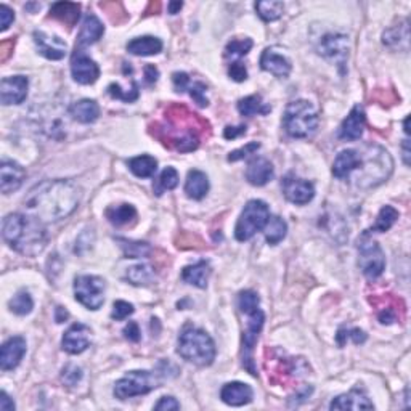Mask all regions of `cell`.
Returning a JSON list of instances; mask_svg holds the SVG:
<instances>
[{
  "instance_id": "6da1fadb",
  "label": "cell",
  "mask_w": 411,
  "mask_h": 411,
  "mask_svg": "<svg viewBox=\"0 0 411 411\" xmlns=\"http://www.w3.org/2000/svg\"><path fill=\"white\" fill-rule=\"evenodd\" d=\"M81 191L68 180H44L32 186L25 198L26 214L42 223L60 222L76 211Z\"/></svg>"
},
{
  "instance_id": "7a4b0ae2",
  "label": "cell",
  "mask_w": 411,
  "mask_h": 411,
  "mask_svg": "<svg viewBox=\"0 0 411 411\" xmlns=\"http://www.w3.org/2000/svg\"><path fill=\"white\" fill-rule=\"evenodd\" d=\"M154 127L156 129L153 135L167 148L179 153H190L199 147L204 130H209V124L198 114L191 113L186 106L171 105L166 110L164 121Z\"/></svg>"
},
{
  "instance_id": "3957f363",
  "label": "cell",
  "mask_w": 411,
  "mask_h": 411,
  "mask_svg": "<svg viewBox=\"0 0 411 411\" xmlns=\"http://www.w3.org/2000/svg\"><path fill=\"white\" fill-rule=\"evenodd\" d=\"M2 236L13 251L26 257L40 254L49 241L44 223L29 214H8L2 222Z\"/></svg>"
},
{
  "instance_id": "277c9868",
  "label": "cell",
  "mask_w": 411,
  "mask_h": 411,
  "mask_svg": "<svg viewBox=\"0 0 411 411\" xmlns=\"http://www.w3.org/2000/svg\"><path fill=\"white\" fill-rule=\"evenodd\" d=\"M358 151V166L349 180L353 182L358 188H375L386 182L394 169V161L390 154L379 145L368 143Z\"/></svg>"
},
{
  "instance_id": "5b68a950",
  "label": "cell",
  "mask_w": 411,
  "mask_h": 411,
  "mask_svg": "<svg viewBox=\"0 0 411 411\" xmlns=\"http://www.w3.org/2000/svg\"><path fill=\"white\" fill-rule=\"evenodd\" d=\"M177 352L196 366H209L216 360L217 349L211 336L196 326L186 325L179 336Z\"/></svg>"
},
{
  "instance_id": "8992f818",
  "label": "cell",
  "mask_w": 411,
  "mask_h": 411,
  "mask_svg": "<svg viewBox=\"0 0 411 411\" xmlns=\"http://www.w3.org/2000/svg\"><path fill=\"white\" fill-rule=\"evenodd\" d=\"M319 113L310 101H291L284 110L283 127L292 138H310L319 129Z\"/></svg>"
},
{
  "instance_id": "52a82bcc",
  "label": "cell",
  "mask_w": 411,
  "mask_h": 411,
  "mask_svg": "<svg viewBox=\"0 0 411 411\" xmlns=\"http://www.w3.org/2000/svg\"><path fill=\"white\" fill-rule=\"evenodd\" d=\"M270 219L269 206L260 199H252L245 206L240 219L235 227V236L238 241H247L256 235L257 232H262Z\"/></svg>"
},
{
  "instance_id": "ba28073f",
  "label": "cell",
  "mask_w": 411,
  "mask_h": 411,
  "mask_svg": "<svg viewBox=\"0 0 411 411\" xmlns=\"http://www.w3.org/2000/svg\"><path fill=\"white\" fill-rule=\"evenodd\" d=\"M160 376L147 370L130 371L114 384V395L119 400L145 395L160 387Z\"/></svg>"
},
{
  "instance_id": "9c48e42d",
  "label": "cell",
  "mask_w": 411,
  "mask_h": 411,
  "mask_svg": "<svg viewBox=\"0 0 411 411\" xmlns=\"http://www.w3.org/2000/svg\"><path fill=\"white\" fill-rule=\"evenodd\" d=\"M358 262L363 275L368 279H376L384 273L386 257L381 246L365 232L358 240Z\"/></svg>"
},
{
  "instance_id": "30bf717a",
  "label": "cell",
  "mask_w": 411,
  "mask_h": 411,
  "mask_svg": "<svg viewBox=\"0 0 411 411\" xmlns=\"http://www.w3.org/2000/svg\"><path fill=\"white\" fill-rule=\"evenodd\" d=\"M74 296L88 310H98L105 302V279L95 275H79L74 279Z\"/></svg>"
},
{
  "instance_id": "8fae6325",
  "label": "cell",
  "mask_w": 411,
  "mask_h": 411,
  "mask_svg": "<svg viewBox=\"0 0 411 411\" xmlns=\"http://www.w3.org/2000/svg\"><path fill=\"white\" fill-rule=\"evenodd\" d=\"M283 195L289 203L303 206L308 204L315 196V186L310 182L296 177L294 174H289L282 182Z\"/></svg>"
},
{
  "instance_id": "7c38bea8",
  "label": "cell",
  "mask_w": 411,
  "mask_h": 411,
  "mask_svg": "<svg viewBox=\"0 0 411 411\" xmlns=\"http://www.w3.org/2000/svg\"><path fill=\"white\" fill-rule=\"evenodd\" d=\"M71 74L76 82L82 86H90L100 77V68L82 50H76L71 57Z\"/></svg>"
},
{
  "instance_id": "4fadbf2b",
  "label": "cell",
  "mask_w": 411,
  "mask_h": 411,
  "mask_svg": "<svg viewBox=\"0 0 411 411\" xmlns=\"http://www.w3.org/2000/svg\"><path fill=\"white\" fill-rule=\"evenodd\" d=\"M308 373V365L303 358H279L275 365L273 371L269 373L272 376V382H289L297 381L301 376Z\"/></svg>"
},
{
  "instance_id": "5bb4252c",
  "label": "cell",
  "mask_w": 411,
  "mask_h": 411,
  "mask_svg": "<svg viewBox=\"0 0 411 411\" xmlns=\"http://www.w3.org/2000/svg\"><path fill=\"white\" fill-rule=\"evenodd\" d=\"M29 81L25 76L3 77L0 82V100L5 106L20 105L26 100Z\"/></svg>"
},
{
  "instance_id": "9a60e30c",
  "label": "cell",
  "mask_w": 411,
  "mask_h": 411,
  "mask_svg": "<svg viewBox=\"0 0 411 411\" xmlns=\"http://www.w3.org/2000/svg\"><path fill=\"white\" fill-rule=\"evenodd\" d=\"M320 55L333 60L338 66H344L345 60L349 57V40L344 34H326L320 42Z\"/></svg>"
},
{
  "instance_id": "2e32d148",
  "label": "cell",
  "mask_w": 411,
  "mask_h": 411,
  "mask_svg": "<svg viewBox=\"0 0 411 411\" xmlns=\"http://www.w3.org/2000/svg\"><path fill=\"white\" fill-rule=\"evenodd\" d=\"M34 44L42 57L47 60H62L66 55V42L57 36H50L44 31H34Z\"/></svg>"
},
{
  "instance_id": "e0dca14e",
  "label": "cell",
  "mask_w": 411,
  "mask_h": 411,
  "mask_svg": "<svg viewBox=\"0 0 411 411\" xmlns=\"http://www.w3.org/2000/svg\"><path fill=\"white\" fill-rule=\"evenodd\" d=\"M90 334H92L90 328L84 323L73 325L63 336V340H62L63 350L71 355L82 353L84 350H87L88 345H90Z\"/></svg>"
},
{
  "instance_id": "ac0fdd59",
  "label": "cell",
  "mask_w": 411,
  "mask_h": 411,
  "mask_svg": "<svg viewBox=\"0 0 411 411\" xmlns=\"http://www.w3.org/2000/svg\"><path fill=\"white\" fill-rule=\"evenodd\" d=\"M26 353V340L21 336H13L0 349V368L3 371L15 370Z\"/></svg>"
},
{
  "instance_id": "d6986e66",
  "label": "cell",
  "mask_w": 411,
  "mask_h": 411,
  "mask_svg": "<svg viewBox=\"0 0 411 411\" xmlns=\"http://www.w3.org/2000/svg\"><path fill=\"white\" fill-rule=\"evenodd\" d=\"M365 110L362 106H353L347 118L342 121L339 127V138L347 140V142H355V140L362 138L363 130H365Z\"/></svg>"
},
{
  "instance_id": "ffe728a7",
  "label": "cell",
  "mask_w": 411,
  "mask_h": 411,
  "mask_svg": "<svg viewBox=\"0 0 411 411\" xmlns=\"http://www.w3.org/2000/svg\"><path fill=\"white\" fill-rule=\"evenodd\" d=\"M26 172L15 161H2L0 164V190L3 195H10L23 185Z\"/></svg>"
},
{
  "instance_id": "44dd1931",
  "label": "cell",
  "mask_w": 411,
  "mask_h": 411,
  "mask_svg": "<svg viewBox=\"0 0 411 411\" xmlns=\"http://www.w3.org/2000/svg\"><path fill=\"white\" fill-rule=\"evenodd\" d=\"M329 410H375L373 401L368 399L366 392L355 387L349 394H342L331 401Z\"/></svg>"
},
{
  "instance_id": "7402d4cb",
  "label": "cell",
  "mask_w": 411,
  "mask_h": 411,
  "mask_svg": "<svg viewBox=\"0 0 411 411\" xmlns=\"http://www.w3.org/2000/svg\"><path fill=\"white\" fill-rule=\"evenodd\" d=\"M105 34V26L103 23L98 20L95 15L87 13L84 16L81 31L77 34V42H76V50H82L84 47H88L95 42L100 40V37Z\"/></svg>"
},
{
  "instance_id": "603a6c76",
  "label": "cell",
  "mask_w": 411,
  "mask_h": 411,
  "mask_svg": "<svg viewBox=\"0 0 411 411\" xmlns=\"http://www.w3.org/2000/svg\"><path fill=\"white\" fill-rule=\"evenodd\" d=\"M260 68L277 77H288L291 74V62L273 49H267L260 57Z\"/></svg>"
},
{
  "instance_id": "cb8c5ba5",
  "label": "cell",
  "mask_w": 411,
  "mask_h": 411,
  "mask_svg": "<svg viewBox=\"0 0 411 411\" xmlns=\"http://www.w3.org/2000/svg\"><path fill=\"white\" fill-rule=\"evenodd\" d=\"M246 180L254 186H264L273 179V166L265 158H254L246 167Z\"/></svg>"
},
{
  "instance_id": "d4e9b609",
  "label": "cell",
  "mask_w": 411,
  "mask_h": 411,
  "mask_svg": "<svg viewBox=\"0 0 411 411\" xmlns=\"http://www.w3.org/2000/svg\"><path fill=\"white\" fill-rule=\"evenodd\" d=\"M223 403L230 406H242L252 401V389L245 382H227L221 390Z\"/></svg>"
},
{
  "instance_id": "484cf974",
  "label": "cell",
  "mask_w": 411,
  "mask_h": 411,
  "mask_svg": "<svg viewBox=\"0 0 411 411\" xmlns=\"http://www.w3.org/2000/svg\"><path fill=\"white\" fill-rule=\"evenodd\" d=\"M358 166L357 149H344L336 156L333 164V175L339 180H349Z\"/></svg>"
},
{
  "instance_id": "4316f807",
  "label": "cell",
  "mask_w": 411,
  "mask_h": 411,
  "mask_svg": "<svg viewBox=\"0 0 411 411\" xmlns=\"http://www.w3.org/2000/svg\"><path fill=\"white\" fill-rule=\"evenodd\" d=\"M69 116L81 124H92L100 116V106L95 100L84 98V100H79L69 106Z\"/></svg>"
},
{
  "instance_id": "83f0119b",
  "label": "cell",
  "mask_w": 411,
  "mask_h": 411,
  "mask_svg": "<svg viewBox=\"0 0 411 411\" xmlns=\"http://www.w3.org/2000/svg\"><path fill=\"white\" fill-rule=\"evenodd\" d=\"M127 50L135 57H151V55H158L162 50V42L153 36L135 37L127 44Z\"/></svg>"
},
{
  "instance_id": "f1b7e54d",
  "label": "cell",
  "mask_w": 411,
  "mask_h": 411,
  "mask_svg": "<svg viewBox=\"0 0 411 411\" xmlns=\"http://www.w3.org/2000/svg\"><path fill=\"white\" fill-rule=\"evenodd\" d=\"M211 265L209 262H206V260H201V262L195 264V265H188V267L184 269V272H182V279H184L185 283L193 284V286L204 289L208 286L209 277H211Z\"/></svg>"
},
{
  "instance_id": "f546056e",
  "label": "cell",
  "mask_w": 411,
  "mask_h": 411,
  "mask_svg": "<svg viewBox=\"0 0 411 411\" xmlns=\"http://www.w3.org/2000/svg\"><path fill=\"white\" fill-rule=\"evenodd\" d=\"M384 299L386 303L375 301V306L377 307V319L382 325H390L400 319V310L405 312V306L400 299H395L392 294H387Z\"/></svg>"
},
{
  "instance_id": "4dcf8cb0",
  "label": "cell",
  "mask_w": 411,
  "mask_h": 411,
  "mask_svg": "<svg viewBox=\"0 0 411 411\" xmlns=\"http://www.w3.org/2000/svg\"><path fill=\"white\" fill-rule=\"evenodd\" d=\"M209 191V179L204 172L190 171L185 182V193L190 199H203Z\"/></svg>"
},
{
  "instance_id": "1f68e13d",
  "label": "cell",
  "mask_w": 411,
  "mask_h": 411,
  "mask_svg": "<svg viewBox=\"0 0 411 411\" xmlns=\"http://www.w3.org/2000/svg\"><path fill=\"white\" fill-rule=\"evenodd\" d=\"M81 16V5L74 2H57L50 7V18L64 23L66 26H74Z\"/></svg>"
},
{
  "instance_id": "d6a6232c",
  "label": "cell",
  "mask_w": 411,
  "mask_h": 411,
  "mask_svg": "<svg viewBox=\"0 0 411 411\" xmlns=\"http://www.w3.org/2000/svg\"><path fill=\"white\" fill-rule=\"evenodd\" d=\"M105 216L108 219V222L113 223L114 227H124L137 219V209H135L132 204L110 206L105 211Z\"/></svg>"
},
{
  "instance_id": "836d02e7",
  "label": "cell",
  "mask_w": 411,
  "mask_h": 411,
  "mask_svg": "<svg viewBox=\"0 0 411 411\" xmlns=\"http://www.w3.org/2000/svg\"><path fill=\"white\" fill-rule=\"evenodd\" d=\"M238 111H240V114L251 118V116L257 114H269L272 108L262 100L260 95H249L238 101Z\"/></svg>"
},
{
  "instance_id": "e575fe53",
  "label": "cell",
  "mask_w": 411,
  "mask_h": 411,
  "mask_svg": "<svg viewBox=\"0 0 411 411\" xmlns=\"http://www.w3.org/2000/svg\"><path fill=\"white\" fill-rule=\"evenodd\" d=\"M129 169L135 177H140V179H148V177H153L158 171V161L154 160L153 156H148V154H143V156H137L132 158L129 161Z\"/></svg>"
},
{
  "instance_id": "d590c367",
  "label": "cell",
  "mask_w": 411,
  "mask_h": 411,
  "mask_svg": "<svg viewBox=\"0 0 411 411\" xmlns=\"http://www.w3.org/2000/svg\"><path fill=\"white\" fill-rule=\"evenodd\" d=\"M286 232H288L286 222L278 216H273V217L270 216L267 225L264 228L265 240H267L269 245H278V242H282L284 240V236H286Z\"/></svg>"
},
{
  "instance_id": "8d00e7d4",
  "label": "cell",
  "mask_w": 411,
  "mask_h": 411,
  "mask_svg": "<svg viewBox=\"0 0 411 411\" xmlns=\"http://www.w3.org/2000/svg\"><path fill=\"white\" fill-rule=\"evenodd\" d=\"M408 39H410V31H408V21H403V25L394 26L390 29H387L382 36V42L390 49H400V42H403V45L408 49Z\"/></svg>"
},
{
  "instance_id": "74e56055",
  "label": "cell",
  "mask_w": 411,
  "mask_h": 411,
  "mask_svg": "<svg viewBox=\"0 0 411 411\" xmlns=\"http://www.w3.org/2000/svg\"><path fill=\"white\" fill-rule=\"evenodd\" d=\"M125 277H127V279L134 284V286H148L156 275H154L153 267H149L147 264H138V265H134V267H130Z\"/></svg>"
},
{
  "instance_id": "f35d334b",
  "label": "cell",
  "mask_w": 411,
  "mask_h": 411,
  "mask_svg": "<svg viewBox=\"0 0 411 411\" xmlns=\"http://www.w3.org/2000/svg\"><path fill=\"white\" fill-rule=\"evenodd\" d=\"M399 217L400 214L395 208H392V206H384V208L379 211V214H377L376 223L368 232L384 233L387 230H390V228L394 227V223L399 221Z\"/></svg>"
},
{
  "instance_id": "ab89813d",
  "label": "cell",
  "mask_w": 411,
  "mask_h": 411,
  "mask_svg": "<svg viewBox=\"0 0 411 411\" xmlns=\"http://www.w3.org/2000/svg\"><path fill=\"white\" fill-rule=\"evenodd\" d=\"M256 12L264 21H267V23L277 21L283 16L284 5H283V2H278V0H270V2L269 0L267 2H257Z\"/></svg>"
},
{
  "instance_id": "60d3db41",
  "label": "cell",
  "mask_w": 411,
  "mask_h": 411,
  "mask_svg": "<svg viewBox=\"0 0 411 411\" xmlns=\"http://www.w3.org/2000/svg\"><path fill=\"white\" fill-rule=\"evenodd\" d=\"M118 242L123 247L124 256L127 259H142V257H148L151 254V246L148 242L142 241H130L124 240V238H118Z\"/></svg>"
},
{
  "instance_id": "b9f144b4",
  "label": "cell",
  "mask_w": 411,
  "mask_h": 411,
  "mask_svg": "<svg viewBox=\"0 0 411 411\" xmlns=\"http://www.w3.org/2000/svg\"><path fill=\"white\" fill-rule=\"evenodd\" d=\"M8 307H10L13 314L23 316L31 314L32 307H34V302H32V297L29 296V292L20 291L10 302H8Z\"/></svg>"
},
{
  "instance_id": "7bdbcfd3",
  "label": "cell",
  "mask_w": 411,
  "mask_h": 411,
  "mask_svg": "<svg viewBox=\"0 0 411 411\" xmlns=\"http://www.w3.org/2000/svg\"><path fill=\"white\" fill-rule=\"evenodd\" d=\"M108 93L113 98H116V100H123L125 103H132L135 100H138V97H140L138 86H137V82H135V81L132 84V87L127 88V90L121 87L119 84H114V82L110 84V86H108Z\"/></svg>"
},
{
  "instance_id": "ee69618b",
  "label": "cell",
  "mask_w": 411,
  "mask_h": 411,
  "mask_svg": "<svg viewBox=\"0 0 411 411\" xmlns=\"http://www.w3.org/2000/svg\"><path fill=\"white\" fill-rule=\"evenodd\" d=\"M252 40L251 39H233L232 42H228L225 47V58H240L245 57V55L249 53V50L252 49Z\"/></svg>"
},
{
  "instance_id": "f6af8a7d",
  "label": "cell",
  "mask_w": 411,
  "mask_h": 411,
  "mask_svg": "<svg viewBox=\"0 0 411 411\" xmlns=\"http://www.w3.org/2000/svg\"><path fill=\"white\" fill-rule=\"evenodd\" d=\"M158 185H160V188L156 190L158 195H161L164 190H174L179 185V172L174 167H166L158 179Z\"/></svg>"
},
{
  "instance_id": "bcb514c9",
  "label": "cell",
  "mask_w": 411,
  "mask_h": 411,
  "mask_svg": "<svg viewBox=\"0 0 411 411\" xmlns=\"http://www.w3.org/2000/svg\"><path fill=\"white\" fill-rule=\"evenodd\" d=\"M260 299L254 291H242L240 292V296H238V307H240V310L242 314H251V312L257 310V308H260Z\"/></svg>"
},
{
  "instance_id": "7dc6e473",
  "label": "cell",
  "mask_w": 411,
  "mask_h": 411,
  "mask_svg": "<svg viewBox=\"0 0 411 411\" xmlns=\"http://www.w3.org/2000/svg\"><path fill=\"white\" fill-rule=\"evenodd\" d=\"M345 339H352L353 344H362V342H365V340H366V334L358 328H353V329L340 328L339 333H338V342H339L340 347H342V345L345 344Z\"/></svg>"
},
{
  "instance_id": "c3c4849f",
  "label": "cell",
  "mask_w": 411,
  "mask_h": 411,
  "mask_svg": "<svg viewBox=\"0 0 411 411\" xmlns=\"http://www.w3.org/2000/svg\"><path fill=\"white\" fill-rule=\"evenodd\" d=\"M135 312V308L132 303L125 302V301H116L113 306V312H111V319L116 321H123L130 316Z\"/></svg>"
},
{
  "instance_id": "681fc988",
  "label": "cell",
  "mask_w": 411,
  "mask_h": 411,
  "mask_svg": "<svg viewBox=\"0 0 411 411\" xmlns=\"http://www.w3.org/2000/svg\"><path fill=\"white\" fill-rule=\"evenodd\" d=\"M188 90H190L191 98H193V100L198 103L199 106H203L204 108V106L209 105L208 97H206V90H208V87H206L203 82H193L188 87Z\"/></svg>"
},
{
  "instance_id": "f907efd6",
  "label": "cell",
  "mask_w": 411,
  "mask_h": 411,
  "mask_svg": "<svg viewBox=\"0 0 411 411\" xmlns=\"http://www.w3.org/2000/svg\"><path fill=\"white\" fill-rule=\"evenodd\" d=\"M62 379L64 384L68 386H76L79 381L82 379V370L81 368L74 366V365H68L66 368H63L62 371Z\"/></svg>"
},
{
  "instance_id": "816d5d0a",
  "label": "cell",
  "mask_w": 411,
  "mask_h": 411,
  "mask_svg": "<svg viewBox=\"0 0 411 411\" xmlns=\"http://www.w3.org/2000/svg\"><path fill=\"white\" fill-rule=\"evenodd\" d=\"M259 148H260V143H257V142L247 143L246 147H242V148H240V149H235V151H232L230 154H228V161L235 162V161L245 160V158L247 156V154L256 153Z\"/></svg>"
},
{
  "instance_id": "f5cc1de1",
  "label": "cell",
  "mask_w": 411,
  "mask_h": 411,
  "mask_svg": "<svg viewBox=\"0 0 411 411\" xmlns=\"http://www.w3.org/2000/svg\"><path fill=\"white\" fill-rule=\"evenodd\" d=\"M228 76L235 82H245L247 79V69L241 62H235L228 66Z\"/></svg>"
},
{
  "instance_id": "db71d44e",
  "label": "cell",
  "mask_w": 411,
  "mask_h": 411,
  "mask_svg": "<svg viewBox=\"0 0 411 411\" xmlns=\"http://www.w3.org/2000/svg\"><path fill=\"white\" fill-rule=\"evenodd\" d=\"M13 21H15V12L5 3H2L0 5V31H7Z\"/></svg>"
},
{
  "instance_id": "11a10c76",
  "label": "cell",
  "mask_w": 411,
  "mask_h": 411,
  "mask_svg": "<svg viewBox=\"0 0 411 411\" xmlns=\"http://www.w3.org/2000/svg\"><path fill=\"white\" fill-rule=\"evenodd\" d=\"M172 82H174V87L177 92L188 90V87L191 86L190 76L186 73H174L172 74Z\"/></svg>"
},
{
  "instance_id": "9f6ffc18",
  "label": "cell",
  "mask_w": 411,
  "mask_h": 411,
  "mask_svg": "<svg viewBox=\"0 0 411 411\" xmlns=\"http://www.w3.org/2000/svg\"><path fill=\"white\" fill-rule=\"evenodd\" d=\"M154 410L158 411H175L180 410V403L177 401L174 397H162V399L154 405Z\"/></svg>"
},
{
  "instance_id": "6f0895ef",
  "label": "cell",
  "mask_w": 411,
  "mask_h": 411,
  "mask_svg": "<svg viewBox=\"0 0 411 411\" xmlns=\"http://www.w3.org/2000/svg\"><path fill=\"white\" fill-rule=\"evenodd\" d=\"M124 336L125 339L130 342H138L140 340V328L135 321H129V325L124 328Z\"/></svg>"
},
{
  "instance_id": "680465c9",
  "label": "cell",
  "mask_w": 411,
  "mask_h": 411,
  "mask_svg": "<svg viewBox=\"0 0 411 411\" xmlns=\"http://www.w3.org/2000/svg\"><path fill=\"white\" fill-rule=\"evenodd\" d=\"M158 77H160V71H158L156 66H153V64L145 66V81H147L148 86H151V84L156 82Z\"/></svg>"
},
{
  "instance_id": "91938a15",
  "label": "cell",
  "mask_w": 411,
  "mask_h": 411,
  "mask_svg": "<svg viewBox=\"0 0 411 411\" xmlns=\"http://www.w3.org/2000/svg\"><path fill=\"white\" fill-rule=\"evenodd\" d=\"M242 134H246V125H238V127H232V125H228V127L225 129V132H223V137H225L227 140H233V138H238Z\"/></svg>"
},
{
  "instance_id": "94428289",
  "label": "cell",
  "mask_w": 411,
  "mask_h": 411,
  "mask_svg": "<svg viewBox=\"0 0 411 411\" xmlns=\"http://www.w3.org/2000/svg\"><path fill=\"white\" fill-rule=\"evenodd\" d=\"M0 410L2 411H13L15 410V401H13L5 390L0 392Z\"/></svg>"
},
{
  "instance_id": "6125c7cd",
  "label": "cell",
  "mask_w": 411,
  "mask_h": 411,
  "mask_svg": "<svg viewBox=\"0 0 411 411\" xmlns=\"http://www.w3.org/2000/svg\"><path fill=\"white\" fill-rule=\"evenodd\" d=\"M55 319H57V323H63L68 319V312L63 307H57V316Z\"/></svg>"
},
{
  "instance_id": "be15d7a7",
  "label": "cell",
  "mask_w": 411,
  "mask_h": 411,
  "mask_svg": "<svg viewBox=\"0 0 411 411\" xmlns=\"http://www.w3.org/2000/svg\"><path fill=\"white\" fill-rule=\"evenodd\" d=\"M182 7H184V3H182V2H171L169 5H167V8H169L171 15H175L177 12H180Z\"/></svg>"
},
{
  "instance_id": "e7e4bbea",
  "label": "cell",
  "mask_w": 411,
  "mask_h": 411,
  "mask_svg": "<svg viewBox=\"0 0 411 411\" xmlns=\"http://www.w3.org/2000/svg\"><path fill=\"white\" fill-rule=\"evenodd\" d=\"M410 149H408V140H405L403 142V160H405V164L408 166L410 164Z\"/></svg>"
}]
</instances>
